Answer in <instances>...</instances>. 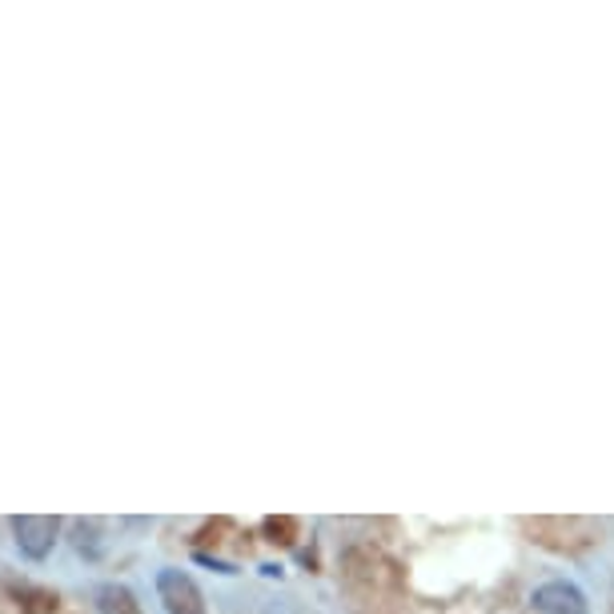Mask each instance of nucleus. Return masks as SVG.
Wrapping results in <instances>:
<instances>
[{"instance_id":"1","label":"nucleus","mask_w":614,"mask_h":614,"mask_svg":"<svg viewBox=\"0 0 614 614\" xmlns=\"http://www.w3.org/2000/svg\"><path fill=\"white\" fill-rule=\"evenodd\" d=\"M13 534H16V551L40 563L52 554V542L61 534V518L57 515H16L13 518Z\"/></svg>"},{"instance_id":"2","label":"nucleus","mask_w":614,"mask_h":614,"mask_svg":"<svg viewBox=\"0 0 614 614\" xmlns=\"http://www.w3.org/2000/svg\"><path fill=\"white\" fill-rule=\"evenodd\" d=\"M157 594L169 614H205V599H201L197 582L185 570H161Z\"/></svg>"},{"instance_id":"3","label":"nucleus","mask_w":614,"mask_h":614,"mask_svg":"<svg viewBox=\"0 0 614 614\" xmlns=\"http://www.w3.org/2000/svg\"><path fill=\"white\" fill-rule=\"evenodd\" d=\"M530 606L539 614H587V594L570 582H542L530 594Z\"/></svg>"},{"instance_id":"4","label":"nucleus","mask_w":614,"mask_h":614,"mask_svg":"<svg viewBox=\"0 0 614 614\" xmlns=\"http://www.w3.org/2000/svg\"><path fill=\"white\" fill-rule=\"evenodd\" d=\"M97 611L101 614H141V606H137L133 590L121 587V582H105V587H97Z\"/></svg>"},{"instance_id":"5","label":"nucleus","mask_w":614,"mask_h":614,"mask_svg":"<svg viewBox=\"0 0 614 614\" xmlns=\"http://www.w3.org/2000/svg\"><path fill=\"white\" fill-rule=\"evenodd\" d=\"M21 611L25 614H52L57 611V594H49V590H21Z\"/></svg>"},{"instance_id":"6","label":"nucleus","mask_w":614,"mask_h":614,"mask_svg":"<svg viewBox=\"0 0 614 614\" xmlns=\"http://www.w3.org/2000/svg\"><path fill=\"white\" fill-rule=\"evenodd\" d=\"M265 534H270V542H278V546H290L297 534L294 518H265Z\"/></svg>"}]
</instances>
